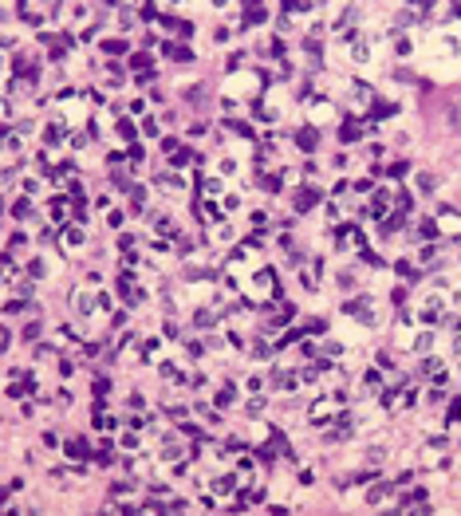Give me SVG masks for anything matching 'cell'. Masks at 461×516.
Returning <instances> with one entry per match:
<instances>
[{
	"label": "cell",
	"instance_id": "1",
	"mask_svg": "<svg viewBox=\"0 0 461 516\" xmlns=\"http://www.w3.org/2000/svg\"><path fill=\"white\" fill-rule=\"evenodd\" d=\"M315 205V189H300V197H296V209H311Z\"/></svg>",
	"mask_w": 461,
	"mask_h": 516
},
{
	"label": "cell",
	"instance_id": "2",
	"mask_svg": "<svg viewBox=\"0 0 461 516\" xmlns=\"http://www.w3.org/2000/svg\"><path fill=\"white\" fill-rule=\"evenodd\" d=\"M323 418H331V406H327V402H315V406H311V422H323Z\"/></svg>",
	"mask_w": 461,
	"mask_h": 516
},
{
	"label": "cell",
	"instance_id": "4",
	"mask_svg": "<svg viewBox=\"0 0 461 516\" xmlns=\"http://www.w3.org/2000/svg\"><path fill=\"white\" fill-rule=\"evenodd\" d=\"M300 146H304V150H311V146H315V134H311V130H304V134H300Z\"/></svg>",
	"mask_w": 461,
	"mask_h": 516
},
{
	"label": "cell",
	"instance_id": "3",
	"mask_svg": "<svg viewBox=\"0 0 461 516\" xmlns=\"http://www.w3.org/2000/svg\"><path fill=\"white\" fill-rule=\"evenodd\" d=\"M67 453H71V457H87V441H71Z\"/></svg>",
	"mask_w": 461,
	"mask_h": 516
}]
</instances>
